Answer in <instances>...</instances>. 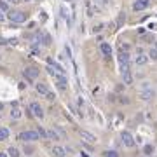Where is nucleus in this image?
Returning <instances> with one entry per match:
<instances>
[{
    "label": "nucleus",
    "instance_id": "obj_1",
    "mask_svg": "<svg viewBox=\"0 0 157 157\" xmlns=\"http://www.w3.org/2000/svg\"><path fill=\"white\" fill-rule=\"evenodd\" d=\"M120 73H122V80H124V84H127V86H131V84H133V75H131L129 65H120Z\"/></svg>",
    "mask_w": 157,
    "mask_h": 157
},
{
    "label": "nucleus",
    "instance_id": "obj_2",
    "mask_svg": "<svg viewBox=\"0 0 157 157\" xmlns=\"http://www.w3.org/2000/svg\"><path fill=\"white\" fill-rule=\"evenodd\" d=\"M9 19L12 21V23H24V21L28 19V14L21 12V11H14V12L9 14Z\"/></svg>",
    "mask_w": 157,
    "mask_h": 157
},
{
    "label": "nucleus",
    "instance_id": "obj_3",
    "mask_svg": "<svg viewBox=\"0 0 157 157\" xmlns=\"http://www.w3.org/2000/svg\"><path fill=\"white\" fill-rule=\"evenodd\" d=\"M19 140H23V141H37V140H40V135L37 131H24V133L19 135Z\"/></svg>",
    "mask_w": 157,
    "mask_h": 157
},
{
    "label": "nucleus",
    "instance_id": "obj_4",
    "mask_svg": "<svg viewBox=\"0 0 157 157\" xmlns=\"http://www.w3.org/2000/svg\"><path fill=\"white\" fill-rule=\"evenodd\" d=\"M120 138H122V145H124V147H129V148H131V147H135V143H136L129 131H122Z\"/></svg>",
    "mask_w": 157,
    "mask_h": 157
},
{
    "label": "nucleus",
    "instance_id": "obj_5",
    "mask_svg": "<svg viewBox=\"0 0 157 157\" xmlns=\"http://www.w3.org/2000/svg\"><path fill=\"white\" fill-rule=\"evenodd\" d=\"M23 75L26 77V80H30V82H32V80H35V78L39 77V70H37L35 66H28V68L23 72Z\"/></svg>",
    "mask_w": 157,
    "mask_h": 157
},
{
    "label": "nucleus",
    "instance_id": "obj_6",
    "mask_svg": "<svg viewBox=\"0 0 157 157\" xmlns=\"http://www.w3.org/2000/svg\"><path fill=\"white\" fill-rule=\"evenodd\" d=\"M30 110L33 112V115L37 119H44V110H42V107H40L39 103H32L30 105Z\"/></svg>",
    "mask_w": 157,
    "mask_h": 157
},
{
    "label": "nucleus",
    "instance_id": "obj_7",
    "mask_svg": "<svg viewBox=\"0 0 157 157\" xmlns=\"http://www.w3.org/2000/svg\"><path fill=\"white\" fill-rule=\"evenodd\" d=\"M154 96H156V93H154L150 87H147V89H143V91L140 93V98L143 99V101H148V99H152Z\"/></svg>",
    "mask_w": 157,
    "mask_h": 157
},
{
    "label": "nucleus",
    "instance_id": "obj_8",
    "mask_svg": "<svg viewBox=\"0 0 157 157\" xmlns=\"http://www.w3.org/2000/svg\"><path fill=\"white\" fill-rule=\"evenodd\" d=\"M53 77H54V80H56V84H58V87L61 89V91H63V89H66V78L63 77L61 73H54Z\"/></svg>",
    "mask_w": 157,
    "mask_h": 157
},
{
    "label": "nucleus",
    "instance_id": "obj_9",
    "mask_svg": "<svg viewBox=\"0 0 157 157\" xmlns=\"http://www.w3.org/2000/svg\"><path fill=\"white\" fill-rule=\"evenodd\" d=\"M80 138H82L86 143H96V136L91 135L89 131H80Z\"/></svg>",
    "mask_w": 157,
    "mask_h": 157
},
{
    "label": "nucleus",
    "instance_id": "obj_10",
    "mask_svg": "<svg viewBox=\"0 0 157 157\" xmlns=\"http://www.w3.org/2000/svg\"><path fill=\"white\" fill-rule=\"evenodd\" d=\"M147 7H148V0H136L135 5H133L135 11H143V9H147Z\"/></svg>",
    "mask_w": 157,
    "mask_h": 157
},
{
    "label": "nucleus",
    "instance_id": "obj_11",
    "mask_svg": "<svg viewBox=\"0 0 157 157\" xmlns=\"http://www.w3.org/2000/svg\"><path fill=\"white\" fill-rule=\"evenodd\" d=\"M53 156L54 157H65L66 156V150H65L63 147H58V145H56V147L53 148Z\"/></svg>",
    "mask_w": 157,
    "mask_h": 157
},
{
    "label": "nucleus",
    "instance_id": "obj_12",
    "mask_svg": "<svg viewBox=\"0 0 157 157\" xmlns=\"http://www.w3.org/2000/svg\"><path fill=\"white\" fill-rule=\"evenodd\" d=\"M135 63L140 65V66H141V65H147V63H148V56H145V54H138L136 58H135Z\"/></svg>",
    "mask_w": 157,
    "mask_h": 157
},
{
    "label": "nucleus",
    "instance_id": "obj_13",
    "mask_svg": "<svg viewBox=\"0 0 157 157\" xmlns=\"http://www.w3.org/2000/svg\"><path fill=\"white\" fill-rule=\"evenodd\" d=\"M119 63H120V65H129V54L122 51V53L119 54Z\"/></svg>",
    "mask_w": 157,
    "mask_h": 157
},
{
    "label": "nucleus",
    "instance_id": "obj_14",
    "mask_svg": "<svg viewBox=\"0 0 157 157\" xmlns=\"http://www.w3.org/2000/svg\"><path fill=\"white\" fill-rule=\"evenodd\" d=\"M99 49H101V53H103V54H105V56H110V54H112V47H110V45H108V44H107V42H103V44H101V47H99Z\"/></svg>",
    "mask_w": 157,
    "mask_h": 157
},
{
    "label": "nucleus",
    "instance_id": "obj_15",
    "mask_svg": "<svg viewBox=\"0 0 157 157\" xmlns=\"http://www.w3.org/2000/svg\"><path fill=\"white\" fill-rule=\"evenodd\" d=\"M37 93H39V94H44V96H45V94L49 93V89L45 87V84H37Z\"/></svg>",
    "mask_w": 157,
    "mask_h": 157
},
{
    "label": "nucleus",
    "instance_id": "obj_16",
    "mask_svg": "<svg viewBox=\"0 0 157 157\" xmlns=\"http://www.w3.org/2000/svg\"><path fill=\"white\" fill-rule=\"evenodd\" d=\"M47 138H49V140H59L58 131H54V129H49V131H47Z\"/></svg>",
    "mask_w": 157,
    "mask_h": 157
},
{
    "label": "nucleus",
    "instance_id": "obj_17",
    "mask_svg": "<svg viewBox=\"0 0 157 157\" xmlns=\"http://www.w3.org/2000/svg\"><path fill=\"white\" fill-rule=\"evenodd\" d=\"M7 138H9V129L0 127V141H4V140H7Z\"/></svg>",
    "mask_w": 157,
    "mask_h": 157
},
{
    "label": "nucleus",
    "instance_id": "obj_18",
    "mask_svg": "<svg viewBox=\"0 0 157 157\" xmlns=\"http://www.w3.org/2000/svg\"><path fill=\"white\" fill-rule=\"evenodd\" d=\"M7 154H9V157H19V150H18L16 147H11V148L7 150Z\"/></svg>",
    "mask_w": 157,
    "mask_h": 157
},
{
    "label": "nucleus",
    "instance_id": "obj_19",
    "mask_svg": "<svg viewBox=\"0 0 157 157\" xmlns=\"http://www.w3.org/2000/svg\"><path fill=\"white\" fill-rule=\"evenodd\" d=\"M103 157H119V154L115 150H105L103 152Z\"/></svg>",
    "mask_w": 157,
    "mask_h": 157
},
{
    "label": "nucleus",
    "instance_id": "obj_20",
    "mask_svg": "<svg viewBox=\"0 0 157 157\" xmlns=\"http://www.w3.org/2000/svg\"><path fill=\"white\" fill-rule=\"evenodd\" d=\"M148 59L157 61V49H150V51H148Z\"/></svg>",
    "mask_w": 157,
    "mask_h": 157
},
{
    "label": "nucleus",
    "instance_id": "obj_21",
    "mask_svg": "<svg viewBox=\"0 0 157 157\" xmlns=\"http://www.w3.org/2000/svg\"><path fill=\"white\" fill-rule=\"evenodd\" d=\"M11 117H12V119H19V117H21V110H19V108H12V112H11Z\"/></svg>",
    "mask_w": 157,
    "mask_h": 157
},
{
    "label": "nucleus",
    "instance_id": "obj_22",
    "mask_svg": "<svg viewBox=\"0 0 157 157\" xmlns=\"http://www.w3.org/2000/svg\"><path fill=\"white\" fill-rule=\"evenodd\" d=\"M37 133L40 135V138H47V131H45L42 126H39V127H37Z\"/></svg>",
    "mask_w": 157,
    "mask_h": 157
},
{
    "label": "nucleus",
    "instance_id": "obj_23",
    "mask_svg": "<svg viewBox=\"0 0 157 157\" xmlns=\"http://www.w3.org/2000/svg\"><path fill=\"white\" fill-rule=\"evenodd\" d=\"M7 9H9L7 2H5V0H0V11H7Z\"/></svg>",
    "mask_w": 157,
    "mask_h": 157
},
{
    "label": "nucleus",
    "instance_id": "obj_24",
    "mask_svg": "<svg viewBox=\"0 0 157 157\" xmlns=\"http://www.w3.org/2000/svg\"><path fill=\"white\" fill-rule=\"evenodd\" d=\"M152 150H154V147H152V145H147V147H145V154H150Z\"/></svg>",
    "mask_w": 157,
    "mask_h": 157
},
{
    "label": "nucleus",
    "instance_id": "obj_25",
    "mask_svg": "<svg viewBox=\"0 0 157 157\" xmlns=\"http://www.w3.org/2000/svg\"><path fill=\"white\" fill-rule=\"evenodd\" d=\"M101 28H103V24H98V26H94V30H93V32H94V33H98V32H101Z\"/></svg>",
    "mask_w": 157,
    "mask_h": 157
},
{
    "label": "nucleus",
    "instance_id": "obj_26",
    "mask_svg": "<svg viewBox=\"0 0 157 157\" xmlns=\"http://www.w3.org/2000/svg\"><path fill=\"white\" fill-rule=\"evenodd\" d=\"M45 98H47V99H51V101H53V99L56 98V96H54L53 93H47V94H45Z\"/></svg>",
    "mask_w": 157,
    "mask_h": 157
},
{
    "label": "nucleus",
    "instance_id": "obj_27",
    "mask_svg": "<svg viewBox=\"0 0 157 157\" xmlns=\"http://www.w3.org/2000/svg\"><path fill=\"white\" fill-rule=\"evenodd\" d=\"M7 42H9V40H5V39H2V37H0V45H5Z\"/></svg>",
    "mask_w": 157,
    "mask_h": 157
},
{
    "label": "nucleus",
    "instance_id": "obj_28",
    "mask_svg": "<svg viewBox=\"0 0 157 157\" xmlns=\"http://www.w3.org/2000/svg\"><path fill=\"white\" fill-rule=\"evenodd\" d=\"M99 4H101V5H107V4H108V0H98Z\"/></svg>",
    "mask_w": 157,
    "mask_h": 157
},
{
    "label": "nucleus",
    "instance_id": "obj_29",
    "mask_svg": "<svg viewBox=\"0 0 157 157\" xmlns=\"http://www.w3.org/2000/svg\"><path fill=\"white\" fill-rule=\"evenodd\" d=\"M7 2H12V4H19V2H23V0H7Z\"/></svg>",
    "mask_w": 157,
    "mask_h": 157
},
{
    "label": "nucleus",
    "instance_id": "obj_30",
    "mask_svg": "<svg viewBox=\"0 0 157 157\" xmlns=\"http://www.w3.org/2000/svg\"><path fill=\"white\" fill-rule=\"evenodd\" d=\"M4 19H5V16H4V14H2V11H0V23H2Z\"/></svg>",
    "mask_w": 157,
    "mask_h": 157
},
{
    "label": "nucleus",
    "instance_id": "obj_31",
    "mask_svg": "<svg viewBox=\"0 0 157 157\" xmlns=\"http://www.w3.org/2000/svg\"><path fill=\"white\" fill-rule=\"evenodd\" d=\"M0 157H7V154H0Z\"/></svg>",
    "mask_w": 157,
    "mask_h": 157
},
{
    "label": "nucleus",
    "instance_id": "obj_32",
    "mask_svg": "<svg viewBox=\"0 0 157 157\" xmlns=\"http://www.w3.org/2000/svg\"><path fill=\"white\" fill-rule=\"evenodd\" d=\"M2 108H4V105H2V103H0V110H2Z\"/></svg>",
    "mask_w": 157,
    "mask_h": 157
},
{
    "label": "nucleus",
    "instance_id": "obj_33",
    "mask_svg": "<svg viewBox=\"0 0 157 157\" xmlns=\"http://www.w3.org/2000/svg\"><path fill=\"white\" fill-rule=\"evenodd\" d=\"M82 157H87V156H86V154H84V152H82Z\"/></svg>",
    "mask_w": 157,
    "mask_h": 157
},
{
    "label": "nucleus",
    "instance_id": "obj_34",
    "mask_svg": "<svg viewBox=\"0 0 157 157\" xmlns=\"http://www.w3.org/2000/svg\"><path fill=\"white\" fill-rule=\"evenodd\" d=\"M23 2H32V0H23Z\"/></svg>",
    "mask_w": 157,
    "mask_h": 157
},
{
    "label": "nucleus",
    "instance_id": "obj_35",
    "mask_svg": "<svg viewBox=\"0 0 157 157\" xmlns=\"http://www.w3.org/2000/svg\"><path fill=\"white\" fill-rule=\"evenodd\" d=\"M156 49H157V44H156Z\"/></svg>",
    "mask_w": 157,
    "mask_h": 157
}]
</instances>
